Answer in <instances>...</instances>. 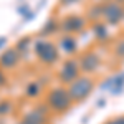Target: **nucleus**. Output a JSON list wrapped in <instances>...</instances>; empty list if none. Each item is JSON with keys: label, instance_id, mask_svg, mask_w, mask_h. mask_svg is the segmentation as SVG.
Masks as SVG:
<instances>
[{"label": "nucleus", "instance_id": "nucleus-1", "mask_svg": "<svg viewBox=\"0 0 124 124\" xmlns=\"http://www.w3.org/2000/svg\"><path fill=\"white\" fill-rule=\"evenodd\" d=\"M45 104L48 106L50 113L53 114H65L73 108V99L68 93L66 86L60 85V86H53L48 89L46 96H45Z\"/></svg>", "mask_w": 124, "mask_h": 124}, {"label": "nucleus", "instance_id": "nucleus-2", "mask_svg": "<svg viewBox=\"0 0 124 124\" xmlns=\"http://www.w3.org/2000/svg\"><path fill=\"white\" fill-rule=\"evenodd\" d=\"M31 48H33V53H35L37 60L41 65H45V66H53V65H56L61 60V55H60V50H58L56 43H53L48 38L41 37V38L35 40Z\"/></svg>", "mask_w": 124, "mask_h": 124}, {"label": "nucleus", "instance_id": "nucleus-3", "mask_svg": "<svg viewBox=\"0 0 124 124\" xmlns=\"http://www.w3.org/2000/svg\"><path fill=\"white\" fill-rule=\"evenodd\" d=\"M94 88H96V78L89 76V75H81L73 83H70L66 86L68 93H70L75 104L86 101L88 96H91V93L94 91Z\"/></svg>", "mask_w": 124, "mask_h": 124}, {"label": "nucleus", "instance_id": "nucleus-4", "mask_svg": "<svg viewBox=\"0 0 124 124\" xmlns=\"http://www.w3.org/2000/svg\"><path fill=\"white\" fill-rule=\"evenodd\" d=\"M78 76H81V70H79V63L78 58L70 56L66 60L61 61V65L58 66L56 71V79L63 86H68L70 83H73Z\"/></svg>", "mask_w": 124, "mask_h": 124}, {"label": "nucleus", "instance_id": "nucleus-5", "mask_svg": "<svg viewBox=\"0 0 124 124\" xmlns=\"http://www.w3.org/2000/svg\"><path fill=\"white\" fill-rule=\"evenodd\" d=\"M89 23L85 18V15H79V13H70L66 17L60 18V33L61 35H78V33H83L86 30Z\"/></svg>", "mask_w": 124, "mask_h": 124}, {"label": "nucleus", "instance_id": "nucleus-6", "mask_svg": "<svg viewBox=\"0 0 124 124\" xmlns=\"http://www.w3.org/2000/svg\"><path fill=\"white\" fill-rule=\"evenodd\" d=\"M78 63H79V70H81V75H89V76H94L96 73L99 71V68L103 65V60L101 56L96 53L94 50H86L81 55H78Z\"/></svg>", "mask_w": 124, "mask_h": 124}, {"label": "nucleus", "instance_id": "nucleus-7", "mask_svg": "<svg viewBox=\"0 0 124 124\" xmlns=\"http://www.w3.org/2000/svg\"><path fill=\"white\" fill-rule=\"evenodd\" d=\"M103 22L109 27H119L124 22V7L123 3L109 0L103 3Z\"/></svg>", "mask_w": 124, "mask_h": 124}, {"label": "nucleus", "instance_id": "nucleus-8", "mask_svg": "<svg viewBox=\"0 0 124 124\" xmlns=\"http://www.w3.org/2000/svg\"><path fill=\"white\" fill-rule=\"evenodd\" d=\"M20 61H22V56H20V53L15 48H7L0 55V68L5 70V71L15 70L20 65Z\"/></svg>", "mask_w": 124, "mask_h": 124}, {"label": "nucleus", "instance_id": "nucleus-9", "mask_svg": "<svg viewBox=\"0 0 124 124\" xmlns=\"http://www.w3.org/2000/svg\"><path fill=\"white\" fill-rule=\"evenodd\" d=\"M58 50L63 51L68 56L78 55V40L75 35H61L58 40Z\"/></svg>", "mask_w": 124, "mask_h": 124}, {"label": "nucleus", "instance_id": "nucleus-10", "mask_svg": "<svg viewBox=\"0 0 124 124\" xmlns=\"http://www.w3.org/2000/svg\"><path fill=\"white\" fill-rule=\"evenodd\" d=\"M85 18L88 20L89 25L96 23V22H101V18H103V3L101 2H94V3L88 5Z\"/></svg>", "mask_w": 124, "mask_h": 124}, {"label": "nucleus", "instance_id": "nucleus-11", "mask_svg": "<svg viewBox=\"0 0 124 124\" xmlns=\"http://www.w3.org/2000/svg\"><path fill=\"white\" fill-rule=\"evenodd\" d=\"M91 30L94 33V37L98 41H106L109 40V31H108V25L104 22H96V23H91Z\"/></svg>", "mask_w": 124, "mask_h": 124}, {"label": "nucleus", "instance_id": "nucleus-12", "mask_svg": "<svg viewBox=\"0 0 124 124\" xmlns=\"http://www.w3.org/2000/svg\"><path fill=\"white\" fill-rule=\"evenodd\" d=\"M58 30H60V20L56 17H50L46 20V23L43 25V28L40 31V35L41 37H46V35H55L58 33Z\"/></svg>", "mask_w": 124, "mask_h": 124}, {"label": "nucleus", "instance_id": "nucleus-13", "mask_svg": "<svg viewBox=\"0 0 124 124\" xmlns=\"http://www.w3.org/2000/svg\"><path fill=\"white\" fill-rule=\"evenodd\" d=\"M41 91H43V85H41L40 81H30L28 85L25 86V96H27L28 99L38 98V96L41 94Z\"/></svg>", "mask_w": 124, "mask_h": 124}, {"label": "nucleus", "instance_id": "nucleus-14", "mask_svg": "<svg viewBox=\"0 0 124 124\" xmlns=\"http://www.w3.org/2000/svg\"><path fill=\"white\" fill-rule=\"evenodd\" d=\"M111 93L113 94H119L124 91V73H119V75H114L111 76Z\"/></svg>", "mask_w": 124, "mask_h": 124}, {"label": "nucleus", "instance_id": "nucleus-15", "mask_svg": "<svg viewBox=\"0 0 124 124\" xmlns=\"http://www.w3.org/2000/svg\"><path fill=\"white\" fill-rule=\"evenodd\" d=\"M31 45H33V41H31V37H23V38H20L18 41H17V45H15V50L20 53V56L23 58L25 55H27V51H28L30 48H31Z\"/></svg>", "mask_w": 124, "mask_h": 124}, {"label": "nucleus", "instance_id": "nucleus-16", "mask_svg": "<svg viewBox=\"0 0 124 124\" xmlns=\"http://www.w3.org/2000/svg\"><path fill=\"white\" fill-rule=\"evenodd\" d=\"M13 101H10V99H2L0 101V117H5V116H8L13 113Z\"/></svg>", "mask_w": 124, "mask_h": 124}, {"label": "nucleus", "instance_id": "nucleus-17", "mask_svg": "<svg viewBox=\"0 0 124 124\" xmlns=\"http://www.w3.org/2000/svg\"><path fill=\"white\" fill-rule=\"evenodd\" d=\"M113 55L116 58H119V60H124V38L117 40L114 43V46H113Z\"/></svg>", "mask_w": 124, "mask_h": 124}, {"label": "nucleus", "instance_id": "nucleus-18", "mask_svg": "<svg viewBox=\"0 0 124 124\" xmlns=\"http://www.w3.org/2000/svg\"><path fill=\"white\" fill-rule=\"evenodd\" d=\"M104 124H124V114L114 116V117H109Z\"/></svg>", "mask_w": 124, "mask_h": 124}, {"label": "nucleus", "instance_id": "nucleus-19", "mask_svg": "<svg viewBox=\"0 0 124 124\" xmlns=\"http://www.w3.org/2000/svg\"><path fill=\"white\" fill-rule=\"evenodd\" d=\"M7 85H8L7 73H5V70H2V68H0V88H5Z\"/></svg>", "mask_w": 124, "mask_h": 124}, {"label": "nucleus", "instance_id": "nucleus-20", "mask_svg": "<svg viewBox=\"0 0 124 124\" xmlns=\"http://www.w3.org/2000/svg\"><path fill=\"white\" fill-rule=\"evenodd\" d=\"M79 0H60V3H61V7H70V5H73V3H76Z\"/></svg>", "mask_w": 124, "mask_h": 124}, {"label": "nucleus", "instance_id": "nucleus-21", "mask_svg": "<svg viewBox=\"0 0 124 124\" xmlns=\"http://www.w3.org/2000/svg\"><path fill=\"white\" fill-rule=\"evenodd\" d=\"M104 104H106L104 99H99V101H98V106H104Z\"/></svg>", "mask_w": 124, "mask_h": 124}, {"label": "nucleus", "instance_id": "nucleus-22", "mask_svg": "<svg viewBox=\"0 0 124 124\" xmlns=\"http://www.w3.org/2000/svg\"><path fill=\"white\" fill-rule=\"evenodd\" d=\"M5 41H7V40H5V38H0V48L3 46V43H5Z\"/></svg>", "mask_w": 124, "mask_h": 124}, {"label": "nucleus", "instance_id": "nucleus-23", "mask_svg": "<svg viewBox=\"0 0 124 124\" xmlns=\"http://www.w3.org/2000/svg\"><path fill=\"white\" fill-rule=\"evenodd\" d=\"M96 2H101V3H104V2H109V0H96Z\"/></svg>", "mask_w": 124, "mask_h": 124}, {"label": "nucleus", "instance_id": "nucleus-24", "mask_svg": "<svg viewBox=\"0 0 124 124\" xmlns=\"http://www.w3.org/2000/svg\"><path fill=\"white\" fill-rule=\"evenodd\" d=\"M116 2H119V3H123V5H124V0H116Z\"/></svg>", "mask_w": 124, "mask_h": 124}, {"label": "nucleus", "instance_id": "nucleus-25", "mask_svg": "<svg viewBox=\"0 0 124 124\" xmlns=\"http://www.w3.org/2000/svg\"><path fill=\"white\" fill-rule=\"evenodd\" d=\"M123 7H124V5H123Z\"/></svg>", "mask_w": 124, "mask_h": 124}]
</instances>
